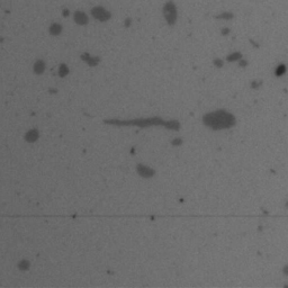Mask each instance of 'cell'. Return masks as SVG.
<instances>
[{"label": "cell", "mask_w": 288, "mask_h": 288, "mask_svg": "<svg viewBox=\"0 0 288 288\" xmlns=\"http://www.w3.org/2000/svg\"><path fill=\"white\" fill-rule=\"evenodd\" d=\"M217 18H218V19H232V18H233V14H232V13H228V11L222 13L221 15L217 16Z\"/></svg>", "instance_id": "obj_3"}, {"label": "cell", "mask_w": 288, "mask_h": 288, "mask_svg": "<svg viewBox=\"0 0 288 288\" xmlns=\"http://www.w3.org/2000/svg\"><path fill=\"white\" fill-rule=\"evenodd\" d=\"M285 72H286V65H285V64H280L277 68V70H276V75H284Z\"/></svg>", "instance_id": "obj_4"}, {"label": "cell", "mask_w": 288, "mask_h": 288, "mask_svg": "<svg viewBox=\"0 0 288 288\" xmlns=\"http://www.w3.org/2000/svg\"><path fill=\"white\" fill-rule=\"evenodd\" d=\"M204 122L207 126H209L214 129H222L233 126L234 123H235V119L228 113L218 110V112L210 113V114L205 116Z\"/></svg>", "instance_id": "obj_1"}, {"label": "cell", "mask_w": 288, "mask_h": 288, "mask_svg": "<svg viewBox=\"0 0 288 288\" xmlns=\"http://www.w3.org/2000/svg\"><path fill=\"white\" fill-rule=\"evenodd\" d=\"M164 16H166L167 21L170 25H173L177 19V9L176 6L172 2H168L164 7Z\"/></svg>", "instance_id": "obj_2"}, {"label": "cell", "mask_w": 288, "mask_h": 288, "mask_svg": "<svg viewBox=\"0 0 288 288\" xmlns=\"http://www.w3.org/2000/svg\"><path fill=\"white\" fill-rule=\"evenodd\" d=\"M239 59H241V54H239V53H233L231 56L227 58V60H228V61H233V60L235 61V60H239Z\"/></svg>", "instance_id": "obj_5"}]
</instances>
